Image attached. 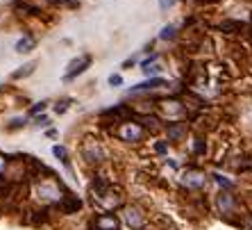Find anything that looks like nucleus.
Segmentation results:
<instances>
[{
	"label": "nucleus",
	"instance_id": "1",
	"mask_svg": "<svg viewBox=\"0 0 252 230\" xmlns=\"http://www.w3.org/2000/svg\"><path fill=\"white\" fill-rule=\"evenodd\" d=\"M116 135L123 142H141L143 139V128L139 123H134V121H125V123L118 125Z\"/></svg>",
	"mask_w": 252,
	"mask_h": 230
},
{
	"label": "nucleus",
	"instance_id": "2",
	"mask_svg": "<svg viewBox=\"0 0 252 230\" xmlns=\"http://www.w3.org/2000/svg\"><path fill=\"white\" fill-rule=\"evenodd\" d=\"M82 155H84V159H87V162H91V164H94V162H102V159H105V151H102V148H100V144H95L94 139H87V142H84Z\"/></svg>",
	"mask_w": 252,
	"mask_h": 230
},
{
	"label": "nucleus",
	"instance_id": "3",
	"mask_svg": "<svg viewBox=\"0 0 252 230\" xmlns=\"http://www.w3.org/2000/svg\"><path fill=\"white\" fill-rule=\"evenodd\" d=\"M205 183H207V176L202 171H198V169H189L182 176V185H187V187H191V189L205 187Z\"/></svg>",
	"mask_w": 252,
	"mask_h": 230
},
{
	"label": "nucleus",
	"instance_id": "4",
	"mask_svg": "<svg viewBox=\"0 0 252 230\" xmlns=\"http://www.w3.org/2000/svg\"><path fill=\"white\" fill-rule=\"evenodd\" d=\"M123 219H125V224H127L132 230H141V228H143V224H146L143 214H141L136 207H125V210H123Z\"/></svg>",
	"mask_w": 252,
	"mask_h": 230
},
{
	"label": "nucleus",
	"instance_id": "5",
	"mask_svg": "<svg viewBox=\"0 0 252 230\" xmlns=\"http://www.w3.org/2000/svg\"><path fill=\"white\" fill-rule=\"evenodd\" d=\"M89 64H91V55H82L80 59H73V62L68 64V73L64 76V80H73V77L80 76Z\"/></svg>",
	"mask_w": 252,
	"mask_h": 230
},
{
	"label": "nucleus",
	"instance_id": "6",
	"mask_svg": "<svg viewBox=\"0 0 252 230\" xmlns=\"http://www.w3.org/2000/svg\"><path fill=\"white\" fill-rule=\"evenodd\" d=\"M118 219L114 214H98L94 219V228L95 230H118Z\"/></svg>",
	"mask_w": 252,
	"mask_h": 230
},
{
	"label": "nucleus",
	"instance_id": "7",
	"mask_svg": "<svg viewBox=\"0 0 252 230\" xmlns=\"http://www.w3.org/2000/svg\"><path fill=\"white\" fill-rule=\"evenodd\" d=\"M39 194H43V198H48V201H59V198H62L55 183H43L41 187H39Z\"/></svg>",
	"mask_w": 252,
	"mask_h": 230
},
{
	"label": "nucleus",
	"instance_id": "8",
	"mask_svg": "<svg viewBox=\"0 0 252 230\" xmlns=\"http://www.w3.org/2000/svg\"><path fill=\"white\" fill-rule=\"evenodd\" d=\"M218 207H220V212H223V214L232 212V210H234V198H232V194L220 192V194H218Z\"/></svg>",
	"mask_w": 252,
	"mask_h": 230
},
{
	"label": "nucleus",
	"instance_id": "9",
	"mask_svg": "<svg viewBox=\"0 0 252 230\" xmlns=\"http://www.w3.org/2000/svg\"><path fill=\"white\" fill-rule=\"evenodd\" d=\"M166 80H161V77H153V80H146V82L136 84V87H132V94H139V91H148V89H155V87H164Z\"/></svg>",
	"mask_w": 252,
	"mask_h": 230
},
{
	"label": "nucleus",
	"instance_id": "10",
	"mask_svg": "<svg viewBox=\"0 0 252 230\" xmlns=\"http://www.w3.org/2000/svg\"><path fill=\"white\" fill-rule=\"evenodd\" d=\"M34 39L32 37H23V39H18L16 41V53H30L32 48H34Z\"/></svg>",
	"mask_w": 252,
	"mask_h": 230
},
{
	"label": "nucleus",
	"instance_id": "11",
	"mask_svg": "<svg viewBox=\"0 0 252 230\" xmlns=\"http://www.w3.org/2000/svg\"><path fill=\"white\" fill-rule=\"evenodd\" d=\"M184 132H187V128H184L182 123H175V125H170V128H168V137L173 139V142H180Z\"/></svg>",
	"mask_w": 252,
	"mask_h": 230
},
{
	"label": "nucleus",
	"instance_id": "12",
	"mask_svg": "<svg viewBox=\"0 0 252 230\" xmlns=\"http://www.w3.org/2000/svg\"><path fill=\"white\" fill-rule=\"evenodd\" d=\"M53 155H55L57 159H62V162H64V164L68 166L70 159H68V151H66L64 146H53Z\"/></svg>",
	"mask_w": 252,
	"mask_h": 230
},
{
	"label": "nucleus",
	"instance_id": "13",
	"mask_svg": "<svg viewBox=\"0 0 252 230\" xmlns=\"http://www.w3.org/2000/svg\"><path fill=\"white\" fill-rule=\"evenodd\" d=\"M34 66H36V62H30V64L21 66V71H16L12 77H14V80H18V77H25V76H30V73L34 71Z\"/></svg>",
	"mask_w": 252,
	"mask_h": 230
},
{
	"label": "nucleus",
	"instance_id": "14",
	"mask_svg": "<svg viewBox=\"0 0 252 230\" xmlns=\"http://www.w3.org/2000/svg\"><path fill=\"white\" fill-rule=\"evenodd\" d=\"M80 205H82V203L77 201V198H73V196H66V205H64V210H66V212H73V210H80Z\"/></svg>",
	"mask_w": 252,
	"mask_h": 230
},
{
	"label": "nucleus",
	"instance_id": "15",
	"mask_svg": "<svg viewBox=\"0 0 252 230\" xmlns=\"http://www.w3.org/2000/svg\"><path fill=\"white\" fill-rule=\"evenodd\" d=\"M175 37V25H166L164 30H161V35H159V39H164V41H168V39H173Z\"/></svg>",
	"mask_w": 252,
	"mask_h": 230
},
{
	"label": "nucleus",
	"instance_id": "16",
	"mask_svg": "<svg viewBox=\"0 0 252 230\" xmlns=\"http://www.w3.org/2000/svg\"><path fill=\"white\" fill-rule=\"evenodd\" d=\"M243 25L239 23V21H225L223 25H220V30H241Z\"/></svg>",
	"mask_w": 252,
	"mask_h": 230
},
{
	"label": "nucleus",
	"instance_id": "17",
	"mask_svg": "<svg viewBox=\"0 0 252 230\" xmlns=\"http://www.w3.org/2000/svg\"><path fill=\"white\" fill-rule=\"evenodd\" d=\"M214 178H216V183L220 185V187H225V189H234V183H229V180H225L223 176H218V173H216Z\"/></svg>",
	"mask_w": 252,
	"mask_h": 230
},
{
	"label": "nucleus",
	"instance_id": "18",
	"mask_svg": "<svg viewBox=\"0 0 252 230\" xmlns=\"http://www.w3.org/2000/svg\"><path fill=\"white\" fill-rule=\"evenodd\" d=\"M68 98H66V101H59L57 103V105H55V112H57V114H64L66 112V110H68Z\"/></svg>",
	"mask_w": 252,
	"mask_h": 230
},
{
	"label": "nucleus",
	"instance_id": "19",
	"mask_svg": "<svg viewBox=\"0 0 252 230\" xmlns=\"http://www.w3.org/2000/svg\"><path fill=\"white\" fill-rule=\"evenodd\" d=\"M109 84H112V87H121V84H123V77L121 76H109Z\"/></svg>",
	"mask_w": 252,
	"mask_h": 230
},
{
	"label": "nucleus",
	"instance_id": "20",
	"mask_svg": "<svg viewBox=\"0 0 252 230\" xmlns=\"http://www.w3.org/2000/svg\"><path fill=\"white\" fill-rule=\"evenodd\" d=\"M155 151H157V153H166V151H168V146H166L164 142H159V144H155Z\"/></svg>",
	"mask_w": 252,
	"mask_h": 230
},
{
	"label": "nucleus",
	"instance_id": "21",
	"mask_svg": "<svg viewBox=\"0 0 252 230\" xmlns=\"http://www.w3.org/2000/svg\"><path fill=\"white\" fill-rule=\"evenodd\" d=\"M50 2H55V5H70V7H75V2H73V0H50Z\"/></svg>",
	"mask_w": 252,
	"mask_h": 230
},
{
	"label": "nucleus",
	"instance_id": "22",
	"mask_svg": "<svg viewBox=\"0 0 252 230\" xmlns=\"http://www.w3.org/2000/svg\"><path fill=\"white\" fill-rule=\"evenodd\" d=\"M43 107H46V103H36V105L32 107V110H30V114H36L39 110H43Z\"/></svg>",
	"mask_w": 252,
	"mask_h": 230
},
{
	"label": "nucleus",
	"instance_id": "23",
	"mask_svg": "<svg viewBox=\"0 0 252 230\" xmlns=\"http://www.w3.org/2000/svg\"><path fill=\"white\" fill-rule=\"evenodd\" d=\"M202 151H205V146H202V139H198V144H195V153H202Z\"/></svg>",
	"mask_w": 252,
	"mask_h": 230
},
{
	"label": "nucleus",
	"instance_id": "24",
	"mask_svg": "<svg viewBox=\"0 0 252 230\" xmlns=\"http://www.w3.org/2000/svg\"><path fill=\"white\" fill-rule=\"evenodd\" d=\"M170 5H175V0H161V9H166Z\"/></svg>",
	"mask_w": 252,
	"mask_h": 230
},
{
	"label": "nucleus",
	"instance_id": "25",
	"mask_svg": "<svg viewBox=\"0 0 252 230\" xmlns=\"http://www.w3.org/2000/svg\"><path fill=\"white\" fill-rule=\"evenodd\" d=\"M246 228L252 230V214H248V217H246Z\"/></svg>",
	"mask_w": 252,
	"mask_h": 230
},
{
	"label": "nucleus",
	"instance_id": "26",
	"mask_svg": "<svg viewBox=\"0 0 252 230\" xmlns=\"http://www.w3.org/2000/svg\"><path fill=\"white\" fill-rule=\"evenodd\" d=\"M143 71H146L148 76H150V73H153V76H155V73H159V66H153V69H143Z\"/></svg>",
	"mask_w": 252,
	"mask_h": 230
},
{
	"label": "nucleus",
	"instance_id": "27",
	"mask_svg": "<svg viewBox=\"0 0 252 230\" xmlns=\"http://www.w3.org/2000/svg\"><path fill=\"white\" fill-rule=\"evenodd\" d=\"M25 121H21V118H16V121H12V128H21Z\"/></svg>",
	"mask_w": 252,
	"mask_h": 230
},
{
	"label": "nucleus",
	"instance_id": "28",
	"mask_svg": "<svg viewBox=\"0 0 252 230\" xmlns=\"http://www.w3.org/2000/svg\"><path fill=\"white\" fill-rule=\"evenodd\" d=\"M36 123H39V125H46L48 123V116H39V118H36Z\"/></svg>",
	"mask_w": 252,
	"mask_h": 230
}]
</instances>
